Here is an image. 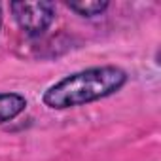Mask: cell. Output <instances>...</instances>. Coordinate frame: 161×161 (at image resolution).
Masks as SVG:
<instances>
[{
	"instance_id": "1",
	"label": "cell",
	"mask_w": 161,
	"mask_h": 161,
	"mask_svg": "<svg viewBox=\"0 0 161 161\" xmlns=\"http://www.w3.org/2000/svg\"><path fill=\"white\" fill-rule=\"evenodd\" d=\"M127 72L116 64L84 68L51 84L44 91L42 103L51 110L86 106L118 93L127 84Z\"/></svg>"
},
{
	"instance_id": "2",
	"label": "cell",
	"mask_w": 161,
	"mask_h": 161,
	"mask_svg": "<svg viewBox=\"0 0 161 161\" xmlns=\"http://www.w3.org/2000/svg\"><path fill=\"white\" fill-rule=\"evenodd\" d=\"M10 10L19 29L29 36L44 34L55 19L53 2H12Z\"/></svg>"
},
{
	"instance_id": "3",
	"label": "cell",
	"mask_w": 161,
	"mask_h": 161,
	"mask_svg": "<svg viewBox=\"0 0 161 161\" xmlns=\"http://www.w3.org/2000/svg\"><path fill=\"white\" fill-rule=\"evenodd\" d=\"M27 108V99L15 91H0V125L15 119Z\"/></svg>"
},
{
	"instance_id": "4",
	"label": "cell",
	"mask_w": 161,
	"mask_h": 161,
	"mask_svg": "<svg viewBox=\"0 0 161 161\" xmlns=\"http://www.w3.org/2000/svg\"><path fill=\"white\" fill-rule=\"evenodd\" d=\"M66 6L82 17H97V15H103L108 10L106 0H87V2L82 0V2H68Z\"/></svg>"
},
{
	"instance_id": "5",
	"label": "cell",
	"mask_w": 161,
	"mask_h": 161,
	"mask_svg": "<svg viewBox=\"0 0 161 161\" xmlns=\"http://www.w3.org/2000/svg\"><path fill=\"white\" fill-rule=\"evenodd\" d=\"M0 29H2V6H0Z\"/></svg>"
}]
</instances>
